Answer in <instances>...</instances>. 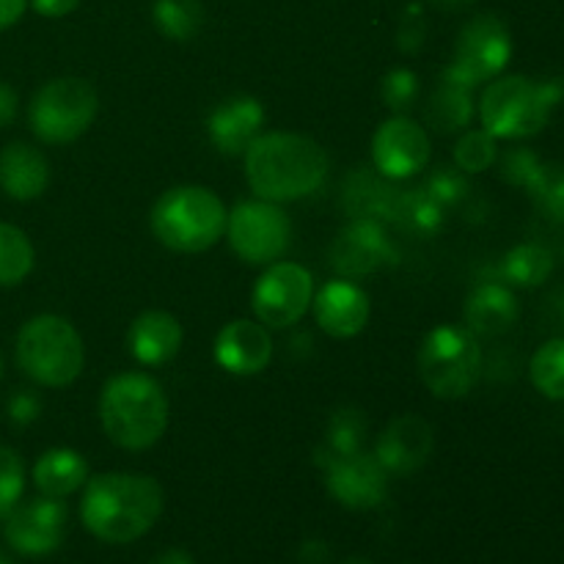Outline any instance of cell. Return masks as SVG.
<instances>
[{
    "label": "cell",
    "instance_id": "obj_42",
    "mask_svg": "<svg viewBox=\"0 0 564 564\" xmlns=\"http://www.w3.org/2000/svg\"><path fill=\"white\" fill-rule=\"evenodd\" d=\"M28 0H0V31L3 28H11L25 11Z\"/></svg>",
    "mask_w": 564,
    "mask_h": 564
},
{
    "label": "cell",
    "instance_id": "obj_25",
    "mask_svg": "<svg viewBox=\"0 0 564 564\" xmlns=\"http://www.w3.org/2000/svg\"><path fill=\"white\" fill-rule=\"evenodd\" d=\"M33 482L47 499H66L88 482V463L72 449H50L33 466Z\"/></svg>",
    "mask_w": 564,
    "mask_h": 564
},
{
    "label": "cell",
    "instance_id": "obj_35",
    "mask_svg": "<svg viewBox=\"0 0 564 564\" xmlns=\"http://www.w3.org/2000/svg\"><path fill=\"white\" fill-rule=\"evenodd\" d=\"M380 99L397 116H405L419 99V75L411 69H391L380 83Z\"/></svg>",
    "mask_w": 564,
    "mask_h": 564
},
{
    "label": "cell",
    "instance_id": "obj_22",
    "mask_svg": "<svg viewBox=\"0 0 564 564\" xmlns=\"http://www.w3.org/2000/svg\"><path fill=\"white\" fill-rule=\"evenodd\" d=\"M50 165L31 143H9L0 149V191L14 202H33L47 191Z\"/></svg>",
    "mask_w": 564,
    "mask_h": 564
},
{
    "label": "cell",
    "instance_id": "obj_13",
    "mask_svg": "<svg viewBox=\"0 0 564 564\" xmlns=\"http://www.w3.org/2000/svg\"><path fill=\"white\" fill-rule=\"evenodd\" d=\"M6 543L22 556H47L64 543L66 507L61 499H33L6 516Z\"/></svg>",
    "mask_w": 564,
    "mask_h": 564
},
{
    "label": "cell",
    "instance_id": "obj_43",
    "mask_svg": "<svg viewBox=\"0 0 564 564\" xmlns=\"http://www.w3.org/2000/svg\"><path fill=\"white\" fill-rule=\"evenodd\" d=\"M303 564H325L328 562V549L323 543H306L301 549Z\"/></svg>",
    "mask_w": 564,
    "mask_h": 564
},
{
    "label": "cell",
    "instance_id": "obj_6",
    "mask_svg": "<svg viewBox=\"0 0 564 564\" xmlns=\"http://www.w3.org/2000/svg\"><path fill=\"white\" fill-rule=\"evenodd\" d=\"M17 364L39 386L61 389L75 383L86 364V350L75 325L55 314L28 319L17 334Z\"/></svg>",
    "mask_w": 564,
    "mask_h": 564
},
{
    "label": "cell",
    "instance_id": "obj_8",
    "mask_svg": "<svg viewBox=\"0 0 564 564\" xmlns=\"http://www.w3.org/2000/svg\"><path fill=\"white\" fill-rule=\"evenodd\" d=\"M99 94L83 77H55L44 83L31 99L28 121L39 141L72 143L94 124Z\"/></svg>",
    "mask_w": 564,
    "mask_h": 564
},
{
    "label": "cell",
    "instance_id": "obj_34",
    "mask_svg": "<svg viewBox=\"0 0 564 564\" xmlns=\"http://www.w3.org/2000/svg\"><path fill=\"white\" fill-rule=\"evenodd\" d=\"M422 185L424 191H427L435 202L444 204L446 209L460 204L463 198L468 196V191H471V185H468V174L457 169V165H435Z\"/></svg>",
    "mask_w": 564,
    "mask_h": 564
},
{
    "label": "cell",
    "instance_id": "obj_7",
    "mask_svg": "<svg viewBox=\"0 0 564 564\" xmlns=\"http://www.w3.org/2000/svg\"><path fill=\"white\" fill-rule=\"evenodd\" d=\"M419 375L441 400H463L482 372V350L477 336L460 325H438L419 347Z\"/></svg>",
    "mask_w": 564,
    "mask_h": 564
},
{
    "label": "cell",
    "instance_id": "obj_24",
    "mask_svg": "<svg viewBox=\"0 0 564 564\" xmlns=\"http://www.w3.org/2000/svg\"><path fill=\"white\" fill-rule=\"evenodd\" d=\"M474 119V86L457 80L449 72H441L438 88L430 97L427 108H424V121L438 135H449V132H460L471 124Z\"/></svg>",
    "mask_w": 564,
    "mask_h": 564
},
{
    "label": "cell",
    "instance_id": "obj_10",
    "mask_svg": "<svg viewBox=\"0 0 564 564\" xmlns=\"http://www.w3.org/2000/svg\"><path fill=\"white\" fill-rule=\"evenodd\" d=\"M510 55L512 36L505 22L496 14H479L463 25L446 72L477 88L479 83L496 80L510 64Z\"/></svg>",
    "mask_w": 564,
    "mask_h": 564
},
{
    "label": "cell",
    "instance_id": "obj_33",
    "mask_svg": "<svg viewBox=\"0 0 564 564\" xmlns=\"http://www.w3.org/2000/svg\"><path fill=\"white\" fill-rule=\"evenodd\" d=\"M499 138L490 135L488 130H468L463 132L460 141L455 147V165L466 174H482L490 165L499 160V147H496Z\"/></svg>",
    "mask_w": 564,
    "mask_h": 564
},
{
    "label": "cell",
    "instance_id": "obj_16",
    "mask_svg": "<svg viewBox=\"0 0 564 564\" xmlns=\"http://www.w3.org/2000/svg\"><path fill=\"white\" fill-rule=\"evenodd\" d=\"M435 449V430L427 419L416 416V413H405L397 416L389 427L380 433L378 446H375V457L380 466L389 471V477H408V474L419 471L424 463L430 460Z\"/></svg>",
    "mask_w": 564,
    "mask_h": 564
},
{
    "label": "cell",
    "instance_id": "obj_41",
    "mask_svg": "<svg viewBox=\"0 0 564 564\" xmlns=\"http://www.w3.org/2000/svg\"><path fill=\"white\" fill-rule=\"evenodd\" d=\"M77 3H80V0H31L33 9L44 17H64L69 14V11H75Z\"/></svg>",
    "mask_w": 564,
    "mask_h": 564
},
{
    "label": "cell",
    "instance_id": "obj_14",
    "mask_svg": "<svg viewBox=\"0 0 564 564\" xmlns=\"http://www.w3.org/2000/svg\"><path fill=\"white\" fill-rule=\"evenodd\" d=\"M397 262V248L378 220H350L330 246V264L345 279H364Z\"/></svg>",
    "mask_w": 564,
    "mask_h": 564
},
{
    "label": "cell",
    "instance_id": "obj_47",
    "mask_svg": "<svg viewBox=\"0 0 564 564\" xmlns=\"http://www.w3.org/2000/svg\"><path fill=\"white\" fill-rule=\"evenodd\" d=\"M0 564H17L14 560H11V556L9 554H6V551L3 549H0Z\"/></svg>",
    "mask_w": 564,
    "mask_h": 564
},
{
    "label": "cell",
    "instance_id": "obj_31",
    "mask_svg": "<svg viewBox=\"0 0 564 564\" xmlns=\"http://www.w3.org/2000/svg\"><path fill=\"white\" fill-rule=\"evenodd\" d=\"M534 389L549 400L564 402V339H551L534 352L529 364Z\"/></svg>",
    "mask_w": 564,
    "mask_h": 564
},
{
    "label": "cell",
    "instance_id": "obj_49",
    "mask_svg": "<svg viewBox=\"0 0 564 564\" xmlns=\"http://www.w3.org/2000/svg\"><path fill=\"white\" fill-rule=\"evenodd\" d=\"M562 317H564V308H562Z\"/></svg>",
    "mask_w": 564,
    "mask_h": 564
},
{
    "label": "cell",
    "instance_id": "obj_20",
    "mask_svg": "<svg viewBox=\"0 0 564 564\" xmlns=\"http://www.w3.org/2000/svg\"><path fill=\"white\" fill-rule=\"evenodd\" d=\"M378 171L356 169L341 185V207L350 220H378V224H394L397 207H400L402 187L394 185Z\"/></svg>",
    "mask_w": 564,
    "mask_h": 564
},
{
    "label": "cell",
    "instance_id": "obj_38",
    "mask_svg": "<svg viewBox=\"0 0 564 564\" xmlns=\"http://www.w3.org/2000/svg\"><path fill=\"white\" fill-rule=\"evenodd\" d=\"M424 36H427V20H424L422 6H408V11L400 20V28H397V44H400L402 53H416L424 44Z\"/></svg>",
    "mask_w": 564,
    "mask_h": 564
},
{
    "label": "cell",
    "instance_id": "obj_12",
    "mask_svg": "<svg viewBox=\"0 0 564 564\" xmlns=\"http://www.w3.org/2000/svg\"><path fill=\"white\" fill-rule=\"evenodd\" d=\"M430 154H433V147H430L427 130L408 116L386 119L372 138L375 171L389 180H405L424 171Z\"/></svg>",
    "mask_w": 564,
    "mask_h": 564
},
{
    "label": "cell",
    "instance_id": "obj_32",
    "mask_svg": "<svg viewBox=\"0 0 564 564\" xmlns=\"http://www.w3.org/2000/svg\"><path fill=\"white\" fill-rule=\"evenodd\" d=\"M529 198L540 215L564 224V165L543 163L527 185Z\"/></svg>",
    "mask_w": 564,
    "mask_h": 564
},
{
    "label": "cell",
    "instance_id": "obj_21",
    "mask_svg": "<svg viewBox=\"0 0 564 564\" xmlns=\"http://www.w3.org/2000/svg\"><path fill=\"white\" fill-rule=\"evenodd\" d=\"M127 347L143 367L169 364L182 347V325L169 312H143L127 330Z\"/></svg>",
    "mask_w": 564,
    "mask_h": 564
},
{
    "label": "cell",
    "instance_id": "obj_19",
    "mask_svg": "<svg viewBox=\"0 0 564 564\" xmlns=\"http://www.w3.org/2000/svg\"><path fill=\"white\" fill-rule=\"evenodd\" d=\"M264 110L257 97H231L220 102L207 119V135L213 147L226 158L246 154V149L262 135Z\"/></svg>",
    "mask_w": 564,
    "mask_h": 564
},
{
    "label": "cell",
    "instance_id": "obj_9",
    "mask_svg": "<svg viewBox=\"0 0 564 564\" xmlns=\"http://www.w3.org/2000/svg\"><path fill=\"white\" fill-rule=\"evenodd\" d=\"M229 246L242 262L273 264L292 242L290 215L273 202H242L226 218Z\"/></svg>",
    "mask_w": 564,
    "mask_h": 564
},
{
    "label": "cell",
    "instance_id": "obj_15",
    "mask_svg": "<svg viewBox=\"0 0 564 564\" xmlns=\"http://www.w3.org/2000/svg\"><path fill=\"white\" fill-rule=\"evenodd\" d=\"M325 477L330 496L347 510H372L383 505L389 494V471L380 466L378 457L364 449L325 468Z\"/></svg>",
    "mask_w": 564,
    "mask_h": 564
},
{
    "label": "cell",
    "instance_id": "obj_1",
    "mask_svg": "<svg viewBox=\"0 0 564 564\" xmlns=\"http://www.w3.org/2000/svg\"><path fill=\"white\" fill-rule=\"evenodd\" d=\"M163 501L158 479L143 474H99L86 482L80 518L97 540L124 545L158 523Z\"/></svg>",
    "mask_w": 564,
    "mask_h": 564
},
{
    "label": "cell",
    "instance_id": "obj_3",
    "mask_svg": "<svg viewBox=\"0 0 564 564\" xmlns=\"http://www.w3.org/2000/svg\"><path fill=\"white\" fill-rule=\"evenodd\" d=\"M99 422L116 446L143 452L158 444L169 427V397L149 375H116L99 394Z\"/></svg>",
    "mask_w": 564,
    "mask_h": 564
},
{
    "label": "cell",
    "instance_id": "obj_26",
    "mask_svg": "<svg viewBox=\"0 0 564 564\" xmlns=\"http://www.w3.org/2000/svg\"><path fill=\"white\" fill-rule=\"evenodd\" d=\"M367 427V416H364L358 408H341V411H336L334 416L328 419L323 444L317 446V466L325 471V468H330L334 463L361 452Z\"/></svg>",
    "mask_w": 564,
    "mask_h": 564
},
{
    "label": "cell",
    "instance_id": "obj_37",
    "mask_svg": "<svg viewBox=\"0 0 564 564\" xmlns=\"http://www.w3.org/2000/svg\"><path fill=\"white\" fill-rule=\"evenodd\" d=\"M496 163H499L501 176H505L510 185L527 187L529 182H532V176L538 174L540 165H543V160H540L532 149L516 147V149H507Z\"/></svg>",
    "mask_w": 564,
    "mask_h": 564
},
{
    "label": "cell",
    "instance_id": "obj_28",
    "mask_svg": "<svg viewBox=\"0 0 564 564\" xmlns=\"http://www.w3.org/2000/svg\"><path fill=\"white\" fill-rule=\"evenodd\" d=\"M446 213H449V209H446L441 202H435V198L424 191V185L402 187L394 224L402 226V229L413 231V235L430 237L435 235V231H441V226H444L446 220Z\"/></svg>",
    "mask_w": 564,
    "mask_h": 564
},
{
    "label": "cell",
    "instance_id": "obj_44",
    "mask_svg": "<svg viewBox=\"0 0 564 564\" xmlns=\"http://www.w3.org/2000/svg\"><path fill=\"white\" fill-rule=\"evenodd\" d=\"M430 3L438 11H444V14H455V11H466L468 6H474L477 0H430Z\"/></svg>",
    "mask_w": 564,
    "mask_h": 564
},
{
    "label": "cell",
    "instance_id": "obj_2",
    "mask_svg": "<svg viewBox=\"0 0 564 564\" xmlns=\"http://www.w3.org/2000/svg\"><path fill=\"white\" fill-rule=\"evenodd\" d=\"M246 176L264 202H297L325 182L328 154L317 141L297 132H268L246 149Z\"/></svg>",
    "mask_w": 564,
    "mask_h": 564
},
{
    "label": "cell",
    "instance_id": "obj_46",
    "mask_svg": "<svg viewBox=\"0 0 564 564\" xmlns=\"http://www.w3.org/2000/svg\"><path fill=\"white\" fill-rule=\"evenodd\" d=\"M341 564H375V562L364 560V556H352V560H347V562H341Z\"/></svg>",
    "mask_w": 564,
    "mask_h": 564
},
{
    "label": "cell",
    "instance_id": "obj_40",
    "mask_svg": "<svg viewBox=\"0 0 564 564\" xmlns=\"http://www.w3.org/2000/svg\"><path fill=\"white\" fill-rule=\"evenodd\" d=\"M17 105H20V97H17L14 88L6 80H0V130L17 119Z\"/></svg>",
    "mask_w": 564,
    "mask_h": 564
},
{
    "label": "cell",
    "instance_id": "obj_5",
    "mask_svg": "<svg viewBox=\"0 0 564 564\" xmlns=\"http://www.w3.org/2000/svg\"><path fill=\"white\" fill-rule=\"evenodd\" d=\"M224 202L198 185L165 191L152 207L149 224L165 248L180 253H202L226 235Z\"/></svg>",
    "mask_w": 564,
    "mask_h": 564
},
{
    "label": "cell",
    "instance_id": "obj_18",
    "mask_svg": "<svg viewBox=\"0 0 564 564\" xmlns=\"http://www.w3.org/2000/svg\"><path fill=\"white\" fill-rule=\"evenodd\" d=\"M273 358V339L268 328L253 319H235L224 325L215 339V361L231 375H259Z\"/></svg>",
    "mask_w": 564,
    "mask_h": 564
},
{
    "label": "cell",
    "instance_id": "obj_4",
    "mask_svg": "<svg viewBox=\"0 0 564 564\" xmlns=\"http://www.w3.org/2000/svg\"><path fill=\"white\" fill-rule=\"evenodd\" d=\"M564 99V77L534 80L527 75L499 77L479 99V119L494 138H532L549 124L554 108Z\"/></svg>",
    "mask_w": 564,
    "mask_h": 564
},
{
    "label": "cell",
    "instance_id": "obj_36",
    "mask_svg": "<svg viewBox=\"0 0 564 564\" xmlns=\"http://www.w3.org/2000/svg\"><path fill=\"white\" fill-rule=\"evenodd\" d=\"M25 488V466L22 457L9 446H0V518L9 516Z\"/></svg>",
    "mask_w": 564,
    "mask_h": 564
},
{
    "label": "cell",
    "instance_id": "obj_29",
    "mask_svg": "<svg viewBox=\"0 0 564 564\" xmlns=\"http://www.w3.org/2000/svg\"><path fill=\"white\" fill-rule=\"evenodd\" d=\"M154 25L171 42H191L204 25V9L198 0H158Z\"/></svg>",
    "mask_w": 564,
    "mask_h": 564
},
{
    "label": "cell",
    "instance_id": "obj_27",
    "mask_svg": "<svg viewBox=\"0 0 564 564\" xmlns=\"http://www.w3.org/2000/svg\"><path fill=\"white\" fill-rule=\"evenodd\" d=\"M499 273L505 284L532 290L554 273V253L538 242H523V246L507 251V257L499 264Z\"/></svg>",
    "mask_w": 564,
    "mask_h": 564
},
{
    "label": "cell",
    "instance_id": "obj_11",
    "mask_svg": "<svg viewBox=\"0 0 564 564\" xmlns=\"http://www.w3.org/2000/svg\"><path fill=\"white\" fill-rule=\"evenodd\" d=\"M314 297V279L303 264L273 262L251 292V308L268 328H290L306 314Z\"/></svg>",
    "mask_w": 564,
    "mask_h": 564
},
{
    "label": "cell",
    "instance_id": "obj_39",
    "mask_svg": "<svg viewBox=\"0 0 564 564\" xmlns=\"http://www.w3.org/2000/svg\"><path fill=\"white\" fill-rule=\"evenodd\" d=\"M9 419L11 424H17V427H25V424L36 422L39 413H42V400L36 397V391L31 389H20L17 394L9 397Z\"/></svg>",
    "mask_w": 564,
    "mask_h": 564
},
{
    "label": "cell",
    "instance_id": "obj_45",
    "mask_svg": "<svg viewBox=\"0 0 564 564\" xmlns=\"http://www.w3.org/2000/svg\"><path fill=\"white\" fill-rule=\"evenodd\" d=\"M152 564H196V562H193L191 556L185 554V551L171 549V551H163V554H160V556H154Z\"/></svg>",
    "mask_w": 564,
    "mask_h": 564
},
{
    "label": "cell",
    "instance_id": "obj_23",
    "mask_svg": "<svg viewBox=\"0 0 564 564\" xmlns=\"http://www.w3.org/2000/svg\"><path fill=\"white\" fill-rule=\"evenodd\" d=\"M518 301L507 284H479L466 301V328L474 336H501L516 325Z\"/></svg>",
    "mask_w": 564,
    "mask_h": 564
},
{
    "label": "cell",
    "instance_id": "obj_48",
    "mask_svg": "<svg viewBox=\"0 0 564 564\" xmlns=\"http://www.w3.org/2000/svg\"><path fill=\"white\" fill-rule=\"evenodd\" d=\"M0 378H3V352H0Z\"/></svg>",
    "mask_w": 564,
    "mask_h": 564
},
{
    "label": "cell",
    "instance_id": "obj_17",
    "mask_svg": "<svg viewBox=\"0 0 564 564\" xmlns=\"http://www.w3.org/2000/svg\"><path fill=\"white\" fill-rule=\"evenodd\" d=\"M314 303V319L319 328L334 339H350L361 334L369 323V295L347 279L328 281L317 295Z\"/></svg>",
    "mask_w": 564,
    "mask_h": 564
},
{
    "label": "cell",
    "instance_id": "obj_30",
    "mask_svg": "<svg viewBox=\"0 0 564 564\" xmlns=\"http://www.w3.org/2000/svg\"><path fill=\"white\" fill-rule=\"evenodd\" d=\"M31 240L11 224H0V286H17L33 270Z\"/></svg>",
    "mask_w": 564,
    "mask_h": 564
}]
</instances>
